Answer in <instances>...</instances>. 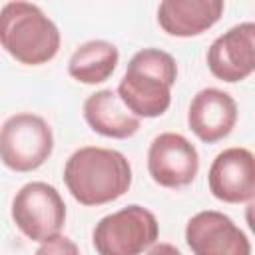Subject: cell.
<instances>
[{"mask_svg":"<svg viewBox=\"0 0 255 255\" xmlns=\"http://www.w3.org/2000/svg\"><path fill=\"white\" fill-rule=\"evenodd\" d=\"M177 80V64L159 48H143L133 54L118 86V96L137 118H159L171 104V88Z\"/></svg>","mask_w":255,"mask_h":255,"instance_id":"cell-2","label":"cell"},{"mask_svg":"<svg viewBox=\"0 0 255 255\" xmlns=\"http://www.w3.org/2000/svg\"><path fill=\"white\" fill-rule=\"evenodd\" d=\"M52 128L42 116L20 112L10 116L0 128V159L18 173L34 171L52 155Z\"/></svg>","mask_w":255,"mask_h":255,"instance_id":"cell-4","label":"cell"},{"mask_svg":"<svg viewBox=\"0 0 255 255\" xmlns=\"http://www.w3.org/2000/svg\"><path fill=\"white\" fill-rule=\"evenodd\" d=\"M12 219L32 241H46L66 223V203L60 191L46 181L22 185L12 199Z\"/></svg>","mask_w":255,"mask_h":255,"instance_id":"cell-6","label":"cell"},{"mask_svg":"<svg viewBox=\"0 0 255 255\" xmlns=\"http://www.w3.org/2000/svg\"><path fill=\"white\" fill-rule=\"evenodd\" d=\"M209 191L223 203H245L255 197V159L247 147H227L215 155L207 173Z\"/></svg>","mask_w":255,"mask_h":255,"instance_id":"cell-10","label":"cell"},{"mask_svg":"<svg viewBox=\"0 0 255 255\" xmlns=\"http://www.w3.org/2000/svg\"><path fill=\"white\" fill-rule=\"evenodd\" d=\"M209 72L227 84L243 82L255 70V24L243 22L213 40L207 50Z\"/></svg>","mask_w":255,"mask_h":255,"instance_id":"cell-9","label":"cell"},{"mask_svg":"<svg viewBox=\"0 0 255 255\" xmlns=\"http://www.w3.org/2000/svg\"><path fill=\"white\" fill-rule=\"evenodd\" d=\"M84 120L96 133L114 139L131 137L139 129V118L126 108L114 90H100L88 96L84 102Z\"/></svg>","mask_w":255,"mask_h":255,"instance_id":"cell-13","label":"cell"},{"mask_svg":"<svg viewBox=\"0 0 255 255\" xmlns=\"http://www.w3.org/2000/svg\"><path fill=\"white\" fill-rule=\"evenodd\" d=\"M147 171L161 187H185L199 171L197 149L181 133H159L147 149Z\"/></svg>","mask_w":255,"mask_h":255,"instance_id":"cell-7","label":"cell"},{"mask_svg":"<svg viewBox=\"0 0 255 255\" xmlns=\"http://www.w3.org/2000/svg\"><path fill=\"white\" fill-rule=\"evenodd\" d=\"M159 237L155 215L141 205H128L102 217L92 235L100 255H137L147 251Z\"/></svg>","mask_w":255,"mask_h":255,"instance_id":"cell-5","label":"cell"},{"mask_svg":"<svg viewBox=\"0 0 255 255\" xmlns=\"http://www.w3.org/2000/svg\"><path fill=\"white\" fill-rule=\"evenodd\" d=\"M120 60L118 48L108 40H90L84 42L68 62V74L88 86L106 82Z\"/></svg>","mask_w":255,"mask_h":255,"instance_id":"cell-14","label":"cell"},{"mask_svg":"<svg viewBox=\"0 0 255 255\" xmlns=\"http://www.w3.org/2000/svg\"><path fill=\"white\" fill-rule=\"evenodd\" d=\"M185 243L195 255H249L247 235L221 211H199L185 225Z\"/></svg>","mask_w":255,"mask_h":255,"instance_id":"cell-8","label":"cell"},{"mask_svg":"<svg viewBox=\"0 0 255 255\" xmlns=\"http://www.w3.org/2000/svg\"><path fill=\"white\" fill-rule=\"evenodd\" d=\"M225 10V0H161L157 24L175 38H191L213 28Z\"/></svg>","mask_w":255,"mask_h":255,"instance_id":"cell-12","label":"cell"},{"mask_svg":"<svg viewBox=\"0 0 255 255\" xmlns=\"http://www.w3.org/2000/svg\"><path fill=\"white\" fill-rule=\"evenodd\" d=\"M237 122L235 100L219 88L199 90L187 112L189 129L205 143H215L231 133Z\"/></svg>","mask_w":255,"mask_h":255,"instance_id":"cell-11","label":"cell"},{"mask_svg":"<svg viewBox=\"0 0 255 255\" xmlns=\"http://www.w3.org/2000/svg\"><path fill=\"white\" fill-rule=\"evenodd\" d=\"M0 46L16 62L40 66L56 58L60 30L36 4L12 0L0 10Z\"/></svg>","mask_w":255,"mask_h":255,"instance_id":"cell-3","label":"cell"},{"mask_svg":"<svg viewBox=\"0 0 255 255\" xmlns=\"http://www.w3.org/2000/svg\"><path fill=\"white\" fill-rule=\"evenodd\" d=\"M66 251L68 253H78V247L68 237H62L60 233L42 241V245L38 247V253H66Z\"/></svg>","mask_w":255,"mask_h":255,"instance_id":"cell-15","label":"cell"},{"mask_svg":"<svg viewBox=\"0 0 255 255\" xmlns=\"http://www.w3.org/2000/svg\"><path fill=\"white\" fill-rule=\"evenodd\" d=\"M64 183L72 197L86 207L112 203L129 189L131 165L118 149L86 145L68 157Z\"/></svg>","mask_w":255,"mask_h":255,"instance_id":"cell-1","label":"cell"}]
</instances>
